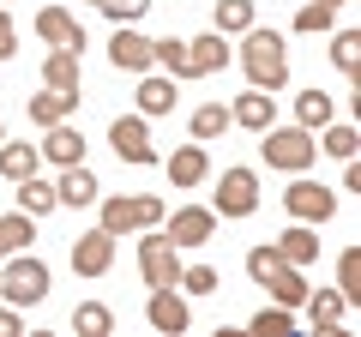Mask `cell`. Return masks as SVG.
<instances>
[{
  "label": "cell",
  "instance_id": "6da1fadb",
  "mask_svg": "<svg viewBox=\"0 0 361 337\" xmlns=\"http://www.w3.org/2000/svg\"><path fill=\"white\" fill-rule=\"evenodd\" d=\"M241 73L253 78L259 91H283L289 85V54H283V37L265 25H247L241 30Z\"/></svg>",
  "mask_w": 361,
  "mask_h": 337
},
{
  "label": "cell",
  "instance_id": "7a4b0ae2",
  "mask_svg": "<svg viewBox=\"0 0 361 337\" xmlns=\"http://www.w3.org/2000/svg\"><path fill=\"white\" fill-rule=\"evenodd\" d=\"M259 157H265L271 168H283V175H307L313 157H319V145H313L307 127H265V145H259Z\"/></svg>",
  "mask_w": 361,
  "mask_h": 337
},
{
  "label": "cell",
  "instance_id": "3957f363",
  "mask_svg": "<svg viewBox=\"0 0 361 337\" xmlns=\"http://www.w3.org/2000/svg\"><path fill=\"white\" fill-rule=\"evenodd\" d=\"M0 295L13 301V307H37L49 295V265L37 253H6V265H0Z\"/></svg>",
  "mask_w": 361,
  "mask_h": 337
},
{
  "label": "cell",
  "instance_id": "277c9868",
  "mask_svg": "<svg viewBox=\"0 0 361 337\" xmlns=\"http://www.w3.org/2000/svg\"><path fill=\"white\" fill-rule=\"evenodd\" d=\"M163 223V199L157 193H139V199H103V229L115 235H133V229H157Z\"/></svg>",
  "mask_w": 361,
  "mask_h": 337
},
{
  "label": "cell",
  "instance_id": "5b68a950",
  "mask_svg": "<svg viewBox=\"0 0 361 337\" xmlns=\"http://www.w3.org/2000/svg\"><path fill=\"white\" fill-rule=\"evenodd\" d=\"M139 271H145V283H151V289L180 283V247L169 241V235L145 229V241H139Z\"/></svg>",
  "mask_w": 361,
  "mask_h": 337
},
{
  "label": "cell",
  "instance_id": "8992f818",
  "mask_svg": "<svg viewBox=\"0 0 361 337\" xmlns=\"http://www.w3.org/2000/svg\"><path fill=\"white\" fill-rule=\"evenodd\" d=\"M217 217H253L259 211V181H253V168H223L217 175Z\"/></svg>",
  "mask_w": 361,
  "mask_h": 337
},
{
  "label": "cell",
  "instance_id": "52a82bcc",
  "mask_svg": "<svg viewBox=\"0 0 361 337\" xmlns=\"http://www.w3.org/2000/svg\"><path fill=\"white\" fill-rule=\"evenodd\" d=\"M109 145H115L121 163H157V145H151V127H145V115H121L115 127H109Z\"/></svg>",
  "mask_w": 361,
  "mask_h": 337
},
{
  "label": "cell",
  "instance_id": "ba28073f",
  "mask_svg": "<svg viewBox=\"0 0 361 337\" xmlns=\"http://www.w3.org/2000/svg\"><path fill=\"white\" fill-rule=\"evenodd\" d=\"M283 205H289V217H295V223H331L337 217V193H331V187H319V181H295L283 193Z\"/></svg>",
  "mask_w": 361,
  "mask_h": 337
},
{
  "label": "cell",
  "instance_id": "9c48e42d",
  "mask_svg": "<svg viewBox=\"0 0 361 337\" xmlns=\"http://www.w3.org/2000/svg\"><path fill=\"white\" fill-rule=\"evenodd\" d=\"M37 37L54 42V49H73V54L90 49V42H85V25H78L66 6H42V13H37Z\"/></svg>",
  "mask_w": 361,
  "mask_h": 337
},
{
  "label": "cell",
  "instance_id": "30bf717a",
  "mask_svg": "<svg viewBox=\"0 0 361 337\" xmlns=\"http://www.w3.org/2000/svg\"><path fill=\"white\" fill-rule=\"evenodd\" d=\"M109 265H115V235L109 229H90V235L73 241V271L78 277H103Z\"/></svg>",
  "mask_w": 361,
  "mask_h": 337
},
{
  "label": "cell",
  "instance_id": "8fae6325",
  "mask_svg": "<svg viewBox=\"0 0 361 337\" xmlns=\"http://www.w3.org/2000/svg\"><path fill=\"white\" fill-rule=\"evenodd\" d=\"M145 313H151V325H157V331H169V337H180L187 325H193V307H187V295H180L175 283L151 289V307H145Z\"/></svg>",
  "mask_w": 361,
  "mask_h": 337
},
{
  "label": "cell",
  "instance_id": "7c38bea8",
  "mask_svg": "<svg viewBox=\"0 0 361 337\" xmlns=\"http://www.w3.org/2000/svg\"><path fill=\"white\" fill-rule=\"evenodd\" d=\"M211 229H217V211H205V205H180L169 217V241L175 247H205Z\"/></svg>",
  "mask_w": 361,
  "mask_h": 337
},
{
  "label": "cell",
  "instance_id": "4fadbf2b",
  "mask_svg": "<svg viewBox=\"0 0 361 337\" xmlns=\"http://www.w3.org/2000/svg\"><path fill=\"white\" fill-rule=\"evenodd\" d=\"M109 61L121 66V73H151V37H139V25H121L115 42H109Z\"/></svg>",
  "mask_w": 361,
  "mask_h": 337
},
{
  "label": "cell",
  "instance_id": "5bb4252c",
  "mask_svg": "<svg viewBox=\"0 0 361 337\" xmlns=\"http://www.w3.org/2000/svg\"><path fill=\"white\" fill-rule=\"evenodd\" d=\"M229 121H235V127H247V133H265L271 121H277V103H271V91H259V85H253V91H241L229 103Z\"/></svg>",
  "mask_w": 361,
  "mask_h": 337
},
{
  "label": "cell",
  "instance_id": "9a60e30c",
  "mask_svg": "<svg viewBox=\"0 0 361 337\" xmlns=\"http://www.w3.org/2000/svg\"><path fill=\"white\" fill-rule=\"evenodd\" d=\"M259 283L271 289V301H277V307H301V295H307V277H301V265H289V259H277Z\"/></svg>",
  "mask_w": 361,
  "mask_h": 337
},
{
  "label": "cell",
  "instance_id": "2e32d148",
  "mask_svg": "<svg viewBox=\"0 0 361 337\" xmlns=\"http://www.w3.org/2000/svg\"><path fill=\"white\" fill-rule=\"evenodd\" d=\"M54 193H61V205H97V199H103V187H97V175H90L85 163H66L61 181H54Z\"/></svg>",
  "mask_w": 361,
  "mask_h": 337
},
{
  "label": "cell",
  "instance_id": "e0dca14e",
  "mask_svg": "<svg viewBox=\"0 0 361 337\" xmlns=\"http://www.w3.org/2000/svg\"><path fill=\"white\" fill-rule=\"evenodd\" d=\"M85 103V91H42V97H30V121L37 127H54V121H73V109Z\"/></svg>",
  "mask_w": 361,
  "mask_h": 337
},
{
  "label": "cell",
  "instance_id": "ac0fdd59",
  "mask_svg": "<svg viewBox=\"0 0 361 337\" xmlns=\"http://www.w3.org/2000/svg\"><path fill=\"white\" fill-rule=\"evenodd\" d=\"M37 157H49L54 168H66V163H85V139H78V133L66 127V121H54V127H49V139L37 145Z\"/></svg>",
  "mask_w": 361,
  "mask_h": 337
},
{
  "label": "cell",
  "instance_id": "d6986e66",
  "mask_svg": "<svg viewBox=\"0 0 361 337\" xmlns=\"http://www.w3.org/2000/svg\"><path fill=\"white\" fill-rule=\"evenodd\" d=\"M187 66H193V78H199V73H217V66H229V42H223V30H205V37L187 42Z\"/></svg>",
  "mask_w": 361,
  "mask_h": 337
},
{
  "label": "cell",
  "instance_id": "ffe728a7",
  "mask_svg": "<svg viewBox=\"0 0 361 337\" xmlns=\"http://www.w3.org/2000/svg\"><path fill=\"white\" fill-rule=\"evenodd\" d=\"M163 168H169V181H175V187H199V181L211 175V163H205V145H180V151L169 157Z\"/></svg>",
  "mask_w": 361,
  "mask_h": 337
},
{
  "label": "cell",
  "instance_id": "44dd1931",
  "mask_svg": "<svg viewBox=\"0 0 361 337\" xmlns=\"http://www.w3.org/2000/svg\"><path fill=\"white\" fill-rule=\"evenodd\" d=\"M54 205H61L54 181H42V175H25V181H18V211H25V217H49Z\"/></svg>",
  "mask_w": 361,
  "mask_h": 337
},
{
  "label": "cell",
  "instance_id": "7402d4cb",
  "mask_svg": "<svg viewBox=\"0 0 361 337\" xmlns=\"http://www.w3.org/2000/svg\"><path fill=\"white\" fill-rule=\"evenodd\" d=\"M301 301H307V319L319 325V331H331V325H343V313H349V301L337 295V289H307Z\"/></svg>",
  "mask_w": 361,
  "mask_h": 337
},
{
  "label": "cell",
  "instance_id": "603a6c76",
  "mask_svg": "<svg viewBox=\"0 0 361 337\" xmlns=\"http://www.w3.org/2000/svg\"><path fill=\"white\" fill-rule=\"evenodd\" d=\"M277 259H289V265L319 259V241H313V229H307V223H295V229H283V235H277Z\"/></svg>",
  "mask_w": 361,
  "mask_h": 337
},
{
  "label": "cell",
  "instance_id": "cb8c5ba5",
  "mask_svg": "<svg viewBox=\"0 0 361 337\" xmlns=\"http://www.w3.org/2000/svg\"><path fill=\"white\" fill-rule=\"evenodd\" d=\"M42 85H54V91H85V85H78V54L54 49L49 61H42Z\"/></svg>",
  "mask_w": 361,
  "mask_h": 337
},
{
  "label": "cell",
  "instance_id": "d4e9b609",
  "mask_svg": "<svg viewBox=\"0 0 361 337\" xmlns=\"http://www.w3.org/2000/svg\"><path fill=\"white\" fill-rule=\"evenodd\" d=\"M331 115H337V103H331V97H325V91H301V97H295V127L319 133V127H325V121H331Z\"/></svg>",
  "mask_w": 361,
  "mask_h": 337
},
{
  "label": "cell",
  "instance_id": "484cf974",
  "mask_svg": "<svg viewBox=\"0 0 361 337\" xmlns=\"http://www.w3.org/2000/svg\"><path fill=\"white\" fill-rule=\"evenodd\" d=\"M175 109V78H139V115H169Z\"/></svg>",
  "mask_w": 361,
  "mask_h": 337
},
{
  "label": "cell",
  "instance_id": "4316f807",
  "mask_svg": "<svg viewBox=\"0 0 361 337\" xmlns=\"http://www.w3.org/2000/svg\"><path fill=\"white\" fill-rule=\"evenodd\" d=\"M247 25H253V0H217V13H211V30H223V37H241Z\"/></svg>",
  "mask_w": 361,
  "mask_h": 337
},
{
  "label": "cell",
  "instance_id": "83f0119b",
  "mask_svg": "<svg viewBox=\"0 0 361 337\" xmlns=\"http://www.w3.org/2000/svg\"><path fill=\"white\" fill-rule=\"evenodd\" d=\"M0 175H6V181L37 175V145H6V139H0Z\"/></svg>",
  "mask_w": 361,
  "mask_h": 337
},
{
  "label": "cell",
  "instance_id": "f1b7e54d",
  "mask_svg": "<svg viewBox=\"0 0 361 337\" xmlns=\"http://www.w3.org/2000/svg\"><path fill=\"white\" fill-rule=\"evenodd\" d=\"M151 61L163 66L169 78H193V66H187V42H180V37H163V42H151Z\"/></svg>",
  "mask_w": 361,
  "mask_h": 337
},
{
  "label": "cell",
  "instance_id": "f546056e",
  "mask_svg": "<svg viewBox=\"0 0 361 337\" xmlns=\"http://www.w3.org/2000/svg\"><path fill=\"white\" fill-rule=\"evenodd\" d=\"M343 6H349V0H307V6L295 13V30H307V37H313V30H331V18L343 13Z\"/></svg>",
  "mask_w": 361,
  "mask_h": 337
},
{
  "label": "cell",
  "instance_id": "4dcf8cb0",
  "mask_svg": "<svg viewBox=\"0 0 361 337\" xmlns=\"http://www.w3.org/2000/svg\"><path fill=\"white\" fill-rule=\"evenodd\" d=\"M30 241H37V229H30L25 211H18V217H0V259H6V253H25Z\"/></svg>",
  "mask_w": 361,
  "mask_h": 337
},
{
  "label": "cell",
  "instance_id": "1f68e13d",
  "mask_svg": "<svg viewBox=\"0 0 361 337\" xmlns=\"http://www.w3.org/2000/svg\"><path fill=\"white\" fill-rule=\"evenodd\" d=\"M73 325H78L85 337H109V325H115V313H109L103 301H78V307H73Z\"/></svg>",
  "mask_w": 361,
  "mask_h": 337
},
{
  "label": "cell",
  "instance_id": "d6a6232c",
  "mask_svg": "<svg viewBox=\"0 0 361 337\" xmlns=\"http://www.w3.org/2000/svg\"><path fill=\"white\" fill-rule=\"evenodd\" d=\"M217 133H229V103H205V109H193V139L205 145V139H217Z\"/></svg>",
  "mask_w": 361,
  "mask_h": 337
},
{
  "label": "cell",
  "instance_id": "836d02e7",
  "mask_svg": "<svg viewBox=\"0 0 361 337\" xmlns=\"http://www.w3.org/2000/svg\"><path fill=\"white\" fill-rule=\"evenodd\" d=\"M331 61H337V73H355L361 66V37L355 30H337L331 37Z\"/></svg>",
  "mask_w": 361,
  "mask_h": 337
},
{
  "label": "cell",
  "instance_id": "e575fe53",
  "mask_svg": "<svg viewBox=\"0 0 361 337\" xmlns=\"http://www.w3.org/2000/svg\"><path fill=\"white\" fill-rule=\"evenodd\" d=\"M319 133H325V157H355V145H361L355 127H343V121H325Z\"/></svg>",
  "mask_w": 361,
  "mask_h": 337
},
{
  "label": "cell",
  "instance_id": "d590c367",
  "mask_svg": "<svg viewBox=\"0 0 361 337\" xmlns=\"http://www.w3.org/2000/svg\"><path fill=\"white\" fill-rule=\"evenodd\" d=\"M289 325H295V313H289V307H265V313H253V331H259V337H289Z\"/></svg>",
  "mask_w": 361,
  "mask_h": 337
},
{
  "label": "cell",
  "instance_id": "8d00e7d4",
  "mask_svg": "<svg viewBox=\"0 0 361 337\" xmlns=\"http://www.w3.org/2000/svg\"><path fill=\"white\" fill-rule=\"evenodd\" d=\"M175 289H187V295H217V271H211V265H187Z\"/></svg>",
  "mask_w": 361,
  "mask_h": 337
},
{
  "label": "cell",
  "instance_id": "74e56055",
  "mask_svg": "<svg viewBox=\"0 0 361 337\" xmlns=\"http://www.w3.org/2000/svg\"><path fill=\"white\" fill-rule=\"evenodd\" d=\"M355 283H361V259H355V247H349L343 259H337V295L355 301Z\"/></svg>",
  "mask_w": 361,
  "mask_h": 337
},
{
  "label": "cell",
  "instance_id": "f35d334b",
  "mask_svg": "<svg viewBox=\"0 0 361 337\" xmlns=\"http://www.w3.org/2000/svg\"><path fill=\"white\" fill-rule=\"evenodd\" d=\"M97 6H103V13L115 18V25H139V18H145V6H151V0H97Z\"/></svg>",
  "mask_w": 361,
  "mask_h": 337
},
{
  "label": "cell",
  "instance_id": "ab89813d",
  "mask_svg": "<svg viewBox=\"0 0 361 337\" xmlns=\"http://www.w3.org/2000/svg\"><path fill=\"white\" fill-rule=\"evenodd\" d=\"M6 54H18V25H13V13L0 6V61H6Z\"/></svg>",
  "mask_w": 361,
  "mask_h": 337
},
{
  "label": "cell",
  "instance_id": "60d3db41",
  "mask_svg": "<svg viewBox=\"0 0 361 337\" xmlns=\"http://www.w3.org/2000/svg\"><path fill=\"white\" fill-rule=\"evenodd\" d=\"M0 337H18V313L13 307H0Z\"/></svg>",
  "mask_w": 361,
  "mask_h": 337
},
{
  "label": "cell",
  "instance_id": "b9f144b4",
  "mask_svg": "<svg viewBox=\"0 0 361 337\" xmlns=\"http://www.w3.org/2000/svg\"><path fill=\"white\" fill-rule=\"evenodd\" d=\"M0 139H6V121H0Z\"/></svg>",
  "mask_w": 361,
  "mask_h": 337
},
{
  "label": "cell",
  "instance_id": "7bdbcfd3",
  "mask_svg": "<svg viewBox=\"0 0 361 337\" xmlns=\"http://www.w3.org/2000/svg\"><path fill=\"white\" fill-rule=\"evenodd\" d=\"M90 6H97V0H90Z\"/></svg>",
  "mask_w": 361,
  "mask_h": 337
}]
</instances>
